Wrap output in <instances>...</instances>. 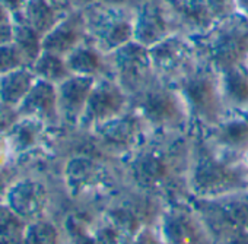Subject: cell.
I'll use <instances>...</instances> for the list:
<instances>
[{"mask_svg":"<svg viewBox=\"0 0 248 244\" xmlns=\"http://www.w3.org/2000/svg\"><path fill=\"white\" fill-rule=\"evenodd\" d=\"M231 176L222 165L215 161H206L197 171V183L203 189H217L231 180Z\"/></svg>","mask_w":248,"mask_h":244,"instance_id":"30bf717a","label":"cell"},{"mask_svg":"<svg viewBox=\"0 0 248 244\" xmlns=\"http://www.w3.org/2000/svg\"><path fill=\"white\" fill-rule=\"evenodd\" d=\"M236 11L248 18V0H236Z\"/></svg>","mask_w":248,"mask_h":244,"instance_id":"4fadbf2b","label":"cell"},{"mask_svg":"<svg viewBox=\"0 0 248 244\" xmlns=\"http://www.w3.org/2000/svg\"><path fill=\"white\" fill-rule=\"evenodd\" d=\"M138 171H139V174H142L140 177H143V180L155 181L162 177L164 164L161 163L159 158H156L154 155H146L139 161Z\"/></svg>","mask_w":248,"mask_h":244,"instance_id":"8fae6325","label":"cell"},{"mask_svg":"<svg viewBox=\"0 0 248 244\" xmlns=\"http://www.w3.org/2000/svg\"><path fill=\"white\" fill-rule=\"evenodd\" d=\"M215 129H217L216 138L222 145L231 148H241L248 145V120H223L222 123L215 126Z\"/></svg>","mask_w":248,"mask_h":244,"instance_id":"9c48e42d","label":"cell"},{"mask_svg":"<svg viewBox=\"0 0 248 244\" xmlns=\"http://www.w3.org/2000/svg\"><path fill=\"white\" fill-rule=\"evenodd\" d=\"M247 65H248V62H247Z\"/></svg>","mask_w":248,"mask_h":244,"instance_id":"5bb4252c","label":"cell"},{"mask_svg":"<svg viewBox=\"0 0 248 244\" xmlns=\"http://www.w3.org/2000/svg\"><path fill=\"white\" fill-rule=\"evenodd\" d=\"M132 98L138 101L135 114L143 125L152 129L178 128L181 121L188 117L187 108L177 89L154 85L151 82Z\"/></svg>","mask_w":248,"mask_h":244,"instance_id":"277c9868","label":"cell"},{"mask_svg":"<svg viewBox=\"0 0 248 244\" xmlns=\"http://www.w3.org/2000/svg\"><path fill=\"white\" fill-rule=\"evenodd\" d=\"M142 3V0H99L96 5H102L107 8H115V9H132L136 11V8Z\"/></svg>","mask_w":248,"mask_h":244,"instance_id":"7c38bea8","label":"cell"},{"mask_svg":"<svg viewBox=\"0 0 248 244\" xmlns=\"http://www.w3.org/2000/svg\"><path fill=\"white\" fill-rule=\"evenodd\" d=\"M219 85L225 105L248 107V65H239L219 73Z\"/></svg>","mask_w":248,"mask_h":244,"instance_id":"ba28073f","label":"cell"},{"mask_svg":"<svg viewBox=\"0 0 248 244\" xmlns=\"http://www.w3.org/2000/svg\"><path fill=\"white\" fill-rule=\"evenodd\" d=\"M88 40L109 54L135 41V11L93 5L83 9Z\"/></svg>","mask_w":248,"mask_h":244,"instance_id":"3957f363","label":"cell"},{"mask_svg":"<svg viewBox=\"0 0 248 244\" xmlns=\"http://www.w3.org/2000/svg\"><path fill=\"white\" fill-rule=\"evenodd\" d=\"M111 76L121 85V88L135 97L145 86L154 82V67L149 56V49L132 41L118 50L108 54Z\"/></svg>","mask_w":248,"mask_h":244,"instance_id":"5b68a950","label":"cell"},{"mask_svg":"<svg viewBox=\"0 0 248 244\" xmlns=\"http://www.w3.org/2000/svg\"><path fill=\"white\" fill-rule=\"evenodd\" d=\"M196 57L222 73L248 62V18L236 12L219 21L204 35L193 38Z\"/></svg>","mask_w":248,"mask_h":244,"instance_id":"6da1fadb","label":"cell"},{"mask_svg":"<svg viewBox=\"0 0 248 244\" xmlns=\"http://www.w3.org/2000/svg\"><path fill=\"white\" fill-rule=\"evenodd\" d=\"M180 33L165 0H142L135 11V41L146 49Z\"/></svg>","mask_w":248,"mask_h":244,"instance_id":"8992f818","label":"cell"},{"mask_svg":"<svg viewBox=\"0 0 248 244\" xmlns=\"http://www.w3.org/2000/svg\"><path fill=\"white\" fill-rule=\"evenodd\" d=\"M129 102V94L112 76H102L99 83H93L88 98V108L93 115L92 118L99 125H104L127 113Z\"/></svg>","mask_w":248,"mask_h":244,"instance_id":"52a82bcc","label":"cell"},{"mask_svg":"<svg viewBox=\"0 0 248 244\" xmlns=\"http://www.w3.org/2000/svg\"><path fill=\"white\" fill-rule=\"evenodd\" d=\"M177 81L181 82L177 91L188 114L212 128L222 123L225 102L220 92L219 73L196 57Z\"/></svg>","mask_w":248,"mask_h":244,"instance_id":"7a4b0ae2","label":"cell"}]
</instances>
